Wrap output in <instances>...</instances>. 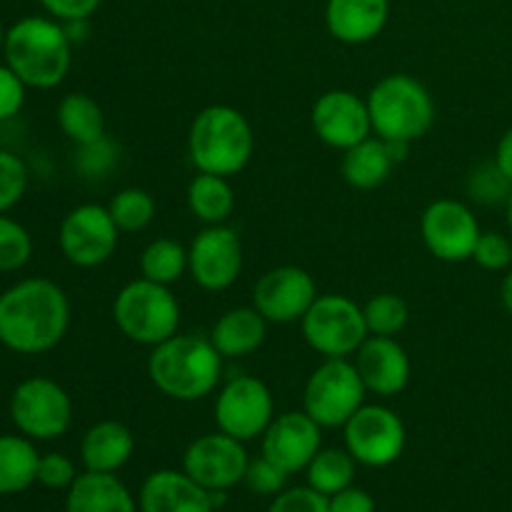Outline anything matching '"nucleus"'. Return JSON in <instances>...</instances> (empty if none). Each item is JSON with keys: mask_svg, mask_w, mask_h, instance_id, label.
<instances>
[{"mask_svg": "<svg viewBox=\"0 0 512 512\" xmlns=\"http://www.w3.org/2000/svg\"><path fill=\"white\" fill-rule=\"evenodd\" d=\"M68 328L70 300L53 280L28 278L0 293V343L13 353H48Z\"/></svg>", "mask_w": 512, "mask_h": 512, "instance_id": "1", "label": "nucleus"}, {"mask_svg": "<svg viewBox=\"0 0 512 512\" xmlns=\"http://www.w3.org/2000/svg\"><path fill=\"white\" fill-rule=\"evenodd\" d=\"M223 360L210 338L178 333L150 350L148 378L165 398L195 403L218 390Z\"/></svg>", "mask_w": 512, "mask_h": 512, "instance_id": "2", "label": "nucleus"}, {"mask_svg": "<svg viewBox=\"0 0 512 512\" xmlns=\"http://www.w3.org/2000/svg\"><path fill=\"white\" fill-rule=\"evenodd\" d=\"M5 65L25 83V88H58L70 73L73 43L63 23L43 15H28L5 33Z\"/></svg>", "mask_w": 512, "mask_h": 512, "instance_id": "3", "label": "nucleus"}, {"mask_svg": "<svg viewBox=\"0 0 512 512\" xmlns=\"http://www.w3.org/2000/svg\"><path fill=\"white\" fill-rule=\"evenodd\" d=\"M253 153L250 120L233 105H208L190 123L188 158L198 173L233 178L248 168Z\"/></svg>", "mask_w": 512, "mask_h": 512, "instance_id": "4", "label": "nucleus"}, {"mask_svg": "<svg viewBox=\"0 0 512 512\" xmlns=\"http://www.w3.org/2000/svg\"><path fill=\"white\" fill-rule=\"evenodd\" d=\"M365 100L373 133L383 140L413 145L428 135L435 123L433 95L408 73H390L380 78Z\"/></svg>", "mask_w": 512, "mask_h": 512, "instance_id": "5", "label": "nucleus"}, {"mask_svg": "<svg viewBox=\"0 0 512 512\" xmlns=\"http://www.w3.org/2000/svg\"><path fill=\"white\" fill-rule=\"evenodd\" d=\"M113 320L130 343L155 348L178 335L180 303L168 285L135 278L115 295Z\"/></svg>", "mask_w": 512, "mask_h": 512, "instance_id": "6", "label": "nucleus"}, {"mask_svg": "<svg viewBox=\"0 0 512 512\" xmlns=\"http://www.w3.org/2000/svg\"><path fill=\"white\" fill-rule=\"evenodd\" d=\"M363 378L350 358H325L310 373L303 390V410L320 428H343L365 405Z\"/></svg>", "mask_w": 512, "mask_h": 512, "instance_id": "7", "label": "nucleus"}, {"mask_svg": "<svg viewBox=\"0 0 512 512\" xmlns=\"http://www.w3.org/2000/svg\"><path fill=\"white\" fill-rule=\"evenodd\" d=\"M300 330L310 348L323 358H353L368 340L363 305L348 295H318L300 320Z\"/></svg>", "mask_w": 512, "mask_h": 512, "instance_id": "8", "label": "nucleus"}, {"mask_svg": "<svg viewBox=\"0 0 512 512\" xmlns=\"http://www.w3.org/2000/svg\"><path fill=\"white\" fill-rule=\"evenodd\" d=\"M10 420L30 440H55L73 423L68 390L50 378H28L10 395Z\"/></svg>", "mask_w": 512, "mask_h": 512, "instance_id": "9", "label": "nucleus"}, {"mask_svg": "<svg viewBox=\"0 0 512 512\" xmlns=\"http://www.w3.org/2000/svg\"><path fill=\"white\" fill-rule=\"evenodd\" d=\"M215 423L220 433L250 443L263 438L275 418V400L268 385L253 375H235L215 395Z\"/></svg>", "mask_w": 512, "mask_h": 512, "instance_id": "10", "label": "nucleus"}, {"mask_svg": "<svg viewBox=\"0 0 512 512\" xmlns=\"http://www.w3.org/2000/svg\"><path fill=\"white\" fill-rule=\"evenodd\" d=\"M343 440L348 453L365 468H388L403 455L408 433L405 423L388 405L365 403L343 425Z\"/></svg>", "mask_w": 512, "mask_h": 512, "instance_id": "11", "label": "nucleus"}, {"mask_svg": "<svg viewBox=\"0 0 512 512\" xmlns=\"http://www.w3.org/2000/svg\"><path fill=\"white\" fill-rule=\"evenodd\" d=\"M120 230L108 205L83 203L70 210L58 230L63 258L75 268H98L113 258Z\"/></svg>", "mask_w": 512, "mask_h": 512, "instance_id": "12", "label": "nucleus"}, {"mask_svg": "<svg viewBox=\"0 0 512 512\" xmlns=\"http://www.w3.org/2000/svg\"><path fill=\"white\" fill-rule=\"evenodd\" d=\"M480 223L463 200H433L420 215V238L433 258L443 263H463L473 258L480 238Z\"/></svg>", "mask_w": 512, "mask_h": 512, "instance_id": "13", "label": "nucleus"}, {"mask_svg": "<svg viewBox=\"0 0 512 512\" xmlns=\"http://www.w3.org/2000/svg\"><path fill=\"white\" fill-rule=\"evenodd\" d=\"M243 260V240L228 223L205 225L188 245L190 278L208 293L228 290L243 273Z\"/></svg>", "mask_w": 512, "mask_h": 512, "instance_id": "14", "label": "nucleus"}, {"mask_svg": "<svg viewBox=\"0 0 512 512\" xmlns=\"http://www.w3.org/2000/svg\"><path fill=\"white\" fill-rule=\"evenodd\" d=\"M318 298L313 275L298 265H278L265 270L253 288V308L268 323H300Z\"/></svg>", "mask_w": 512, "mask_h": 512, "instance_id": "15", "label": "nucleus"}, {"mask_svg": "<svg viewBox=\"0 0 512 512\" xmlns=\"http://www.w3.org/2000/svg\"><path fill=\"white\" fill-rule=\"evenodd\" d=\"M245 443L225 433H205L183 453V470L205 490H230L243 483L248 470Z\"/></svg>", "mask_w": 512, "mask_h": 512, "instance_id": "16", "label": "nucleus"}, {"mask_svg": "<svg viewBox=\"0 0 512 512\" xmlns=\"http://www.w3.org/2000/svg\"><path fill=\"white\" fill-rule=\"evenodd\" d=\"M310 125L320 143L335 150H348L375 135L368 100L343 88L328 90L315 100L310 110Z\"/></svg>", "mask_w": 512, "mask_h": 512, "instance_id": "17", "label": "nucleus"}, {"mask_svg": "<svg viewBox=\"0 0 512 512\" xmlns=\"http://www.w3.org/2000/svg\"><path fill=\"white\" fill-rule=\"evenodd\" d=\"M323 448V428L305 410L275 415L263 433V455L288 475L300 473Z\"/></svg>", "mask_w": 512, "mask_h": 512, "instance_id": "18", "label": "nucleus"}, {"mask_svg": "<svg viewBox=\"0 0 512 512\" xmlns=\"http://www.w3.org/2000/svg\"><path fill=\"white\" fill-rule=\"evenodd\" d=\"M353 363L363 378L365 390L378 398H395L403 393L413 373L408 350L398 343V338L385 335H368Z\"/></svg>", "mask_w": 512, "mask_h": 512, "instance_id": "19", "label": "nucleus"}, {"mask_svg": "<svg viewBox=\"0 0 512 512\" xmlns=\"http://www.w3.org/2000/svg\"><path fill=\"white\" fill-rule=\"evenodd\" d=\"M140 512H215L210 490L195 483L185 470L163 468L145 478L138 495Z\"/></svg>", "mask_w": 512, "mask_h": 512, "instance_id": "20", "label": "nucleus"}, {"mask_svg": "<svg viewBox=\"0 0 512 512\" xmlns=\"http://www.w3.org/2000/svg\"><path fill=\"white\" fill-rule=\"evenodd\" d=\"M390 18V0H328L325 25L338 43L365 45L378 38Z\"/></svg>", "mask_w": 512, "mask_h": 512, "instance_id": "21", "label": "nucleus"}, {"mask_svg": "<svg viewBox=\"0 0 512 512\" xmlns=\"http://www.w3.org/2000/svg\"><path fill=\"white\" fill-rule=\"evenodd\" d=\"M135 453V435L120 420H100L80 440V460L93 473H118Z\"/></svg>", "mask_w": 512, "mask_h": 512, "instance_id": "22", "label": "nucleus"}, {"mask_svg": "<svg viewBox=\"0 0 512 512\" xmlns=\"http://www.w3.org/2000/svg\"><path fill=\"white\" fill-rule=\"evenodd\" d=\"M65 512H140L138 500L115 473L85 470L68 488Z\"/></svg>", "mask_w": 512, "mask_h": 512, "instance_id": "23", "label": "nucleus"}, {"mask_svg": "<svg viewBox=\"0 0 512 512\" xmlns=\"http://www.w3.org/2000/svg\"><path fill=\"white\" fill-rule=\"evenodd\" d=\"M268 325V320L253 305H240V308L225 310L215 320L208 338L225 360L245 358V355H253L255 350H260V345L265 343Z\"/></svg>", "mask_w": 512, "mask_h": 512, "instance_id": "24", "label": "nucleus"}, {"mask_svg": "<svg viewBox=\"0 0 512 512\" xmlns=\"http://www.w3.org/2000/svg\"><path fill=\"white\" fill-rule=\"evenodd\" d=\"M395 168V160L390 155L388 143L378 135H370L363 143L353 145V148L343 150V163H340V173H343L345 183L355 190H375L390 178Z\"/></svg>", "mask_w": 512, "mask_h": 512, "instance_id": "25", "label": "nucleus"}, {"mask_svg": "<svg viewBox=\"0 0 512 512\" xmlns=\"http://www.w3.org/2000/svg\"><path fill=\"white\" fill-rule=\"evenodd\" d=\"M185 200L193 218L203 225L228 223L235 210V190L230 178H223V175L198 173L188 183Z\"/></svg>", "mask_w": 512, "mask_h": 512, "instance_id": "26", "label": "nucleus"}, {"mask_svg": "<svg viewBox=\"0 0 512 512\" xmlns=\"http://www.w3.org/2000/svg\"><path fill=\"white\" fill-rule=\"evenodd\" d=\"M40 455L25 435H0V495H15L38 483Z\"/></svg>", "mask_w": 512, "mask_h": 512, "instance_id": "27", "label": "nucleus"}, {"mask_svg": "<svg viewBox=\"0 0 512 512\" xmlns=\"http://www.w3.org/2000/svg\"><path fill=\"white\" fill-rule=\"evenodd\" d=\"M60 130L73 145L93 143L105 135V115L98 100L88 93H68L55 110Z\"/></svg>", "mask_w": 512, "mask_h": 512, "instance_id": "28", "label": "nucleus"}, {"mask_svg": "<svg viewBox=\"0 0 512 512\" xmlns=\"http://www.w3.org/2000/svg\"><path fill=\"white\" fill-rule=\"evenodd\" d=\"M358 473V460L348 453V448H320L318 455L305 468L308 485L323 495H335L350 488Z\"/></svg>", "mask_w": 512, "mask_h": 512, "instance_id": "29", "label": "nucleus"}, {"mask_svg": "<svg viewBox=\"0 0 512 512\" xmlns=\"http://www.w3.org/2000/svg\"><path fill=\"white\" fill-rule=\"evenodd\" d=\"M185 273H188V248L178 240L155 238L140 253V278L170 288Z\"/></svg>", "mask_w": 512, "mask_h": 512, "instance_id": "30", "label": "nucleus"}, {"mask_svg": "<svg viewBox=\"0 0 512 512\" xmlns=\"http://www.w3.org/2000/svg\"><path fill=\"white\" fill-rule=\"evenodd\" d=\"M110 215L120 233H140L148 228L155 218V198L143 188H123L110 198Z\"/></svg>", "mask_w": 512, "mask_h": 512, "instance_id": "31", "label": "nucleus"}, {"mask_svg": "<svg viewBox=\"0 0 512 512\" xmlns=\"http://www.w3.org/2000/svg\"><path fill=\"white\" fill-rule=\"evenodd\" d=\"M365 325H368L370 335H385V338H395L403 333L408 325L410 310L400 295L393 293H378L363 305Z\"/></svg>", "mask_w": 512, "mask_h": 512, "instance_id": "32", "label": "nucleus"}, {"mask_svg": "<svg viewBox=\"0 0 512 512\" xmlns=\"http://www.w3.org/2000/svg\"><path fill=\"white\" fill-rule=\"evenodd\" d=\"M468 195L473 203L485 205V208H495V205H508L512 195V180L500 170L495 160H485V163L475 165L468 175Z\"/></svg>", "mask_w": 512, "mask_h": 512, "instance_id": "33", "label": "nucleus"}, {"mask_svg": "<svg viewBox=\"0 0 512 512\" xmlns=\"http://www.w3.org/2000/svg\"><path fill=\"white\" fill-rule=\"evenodd\" d=\"M120 160V145L110 138L108 133L103 138L93 140V143L75 145V170L83 175L85 180H103L118 168Z\"/></svg>", "mask_w": 512, "mask_h": 512, "instance_id": "34", "label": "nucleus"}, {"mask_svg": "<svg viewBox=\"0 0 512 512\" xmlns=\"http://www.w3.org/2000/svg\"><path fill=\"white\" fill-rule=\"evenodd\" d=\"M33 255V238L18 220L0 213V273L20 270Z\"/></svg>", "mask_w": 512, "mask_h": 512, "instance_id": "35", "label": "nucleus"}, {"mask_svg": "<svg viewBox=\"0 0 512 512\" xmlns=\"http://www.w3.org/2000/svg\"><path fill=\"white\" fill-rule=\"evenodd\" d=\"M25 190H28V168L23 158L0 150V213H8L13 205H18Z\"/></svg>", "mask_w": 512, "mask_h": 512, "instance_id": "36", "label": "nucleus"}, {"mask_svg": "<svg viewBox=\"0 0 512 512\" xmlns=\"http://www.w3.org/2000/svg\"><path fill=\"white\" fill-rule=\"evenodd\" d=\"M290 475L285 473L283 468L268 460L265 455L250 460L248 470H245L243 485L255 495H268V498H275L278 493H283L285 485H288Z\"/></svg>", "mask_w": 512, "mask_h": 512, "instance_id": "37", "label": "nucleus"}, {"mask_svg": "<svg viewBox=\"0 0 512 512\" xmlns=\"http://www.w3.org/2000/svg\"><path fill=\"white\" fill-rule=\"evenodd\" d=\"M475 263L483 270H490V273H500V270H508L512 265V243L508 235L495 233V230H488V233H480L478 243H475L473 258Z\"/></svg>", "mask_w": 512, "mask_h": 512, "instance_id": "38", "label": "nucleus"}, {"mask_svg": "<svg viewBox=\"0 0 512 512\" xmlns=\"http://www.w3.org/2000/svg\"><path fill=\"white\" fill-rule=\"evenodd\" d=\"M268 512H330V498L310 485L285 488L275 495Z\"/></svg>", "mask_w": 512, "mask_h": 512, "instance_id": "39", "label": "nucleus"}, {"mask_svg": "<svg viewBox=\"0 0 512 512\" xmlns=\"http://www.w3.org/2000/svg\"><path fill=\"white\" fill-rule=\"evenodd\" d=\"M78 478L75 463L63 453L40 455L38 463V483L50 490H68Z\"/></svg>", "mask_w": 512, "mask_h": 512, "instance_id": "40", "label": "nucleus"}, {"mask_svg": "<svg viewBox=\"0 0 512 512\" xmlns=\"http://www.w3.org/2000/svg\"><path fill=\"white\" fill-rule=\"evenodd\" d=\"M25 103V83L8 68L0 65V123L15 118Z\"/></svg>", "mask_w": 512, "mask_h": 512, "instance_id": "41", "label": "nucleus"}, {"mask_svg": "<svg viewBox=\"0 0 512 512\" xmlns=\"http://www.w3.org/2000/svg\"><path fill=\"white\" fill-rule=\"evenodd\" d=\"M50 18L60 23H73V20H90V15L100 8L103 0H38Z\"/></svg>", "mask_w": 512, "mask_h": 512, "instance_id": "42", "label": "nucleus"}, {"mask_svg": "<svg viewBox=\"0 0 512 512\" xmlns=\"http://www.w3.org/2000/svg\"><path fill=\"white\" fill-rule=\"evenodd\" d=\"M375 498L368 490L350 485V488L340 490V493L330 495V512H375Z\"/></svg>", "mask_w": 512, "mask_h": 512, "instance_id": "43", "label": "nucleus"}, {"mask_svg": "<svg viewBox=\"0 0 512 512\" xmlns=\"http://www.w3.org/2000/svg\"><path fill=\"white\" fill-rule=\"evenodd\" d=\"M495 163H498L500 170L512 180V128L500 138L498 150H495Z\"/></svg>", "mask_w": 512, "mask_h": 512, "instance_id": "44", "label": "nucleus"}, {"mask_svg": "<svg viewBox=\"0 0 512 512\" xmlns=\"http://www.w3.org/2000/svg\"><path fill=\"white\" fill-rule=\"evenodd\" d=\"M500 303H503V308L512 315V270H508V275H505L503 283H500Z\"/></svg>", "mask_w": 512, "mask_h": 512, "instance_id": "45", "label": "nucleus"}, {"mask_svg": "<svg viewBox=\"0 0 512 512\" xmlns=\"http://www.w3.org/2000/svg\"><path fill=\"white\" fill-rule=\"evenodd\" d=\"M505 210H508V228H510V235H512V195H510L508 205H505Z\"/></svg>", "mask_w": 512, "mask_h": 512, "instance_id": "46", "label": "nucleus"}, {"mask_svg": "<svg viewBox=\"0 0 512 512\" xmlns=\"http://www.w3.org/2000/svg\"><path fill=\"white\" fill-rule=\"evenodd\" d=\"M5 33H8V30L3 28V23H0V53H3V45H5Z\"/></svg>", "mask_w": 512, "mask_h": 512, "instance_id": "47", "label": "nucleus"}, {"mask_svg": "<svg viewBox=\"0 0 512 512\" xmlns=\"http://www.w3.org/2000/svg\"><path fill=\"white\" fill-rule=\"evenodd\" d=\"M215 512H225V510H215Z\"/></svg>", "mask_w": 512, "mask_h": 512, "instance_id": "48", "label": "nucleus"}, {"mask_svg": "<svg viewBox=\"0 0 512 512\" xmlns=\"http://www.w3.org/2000/svg\"><path fill=\"white\" fill-rule=\"evenodd\" d=\"M510 355H512V348H510Z\"/></svg>", "mask_w": 512, "mask_h": 512, "instance_id": "49", "label": "nucleus"}]
</instances>
